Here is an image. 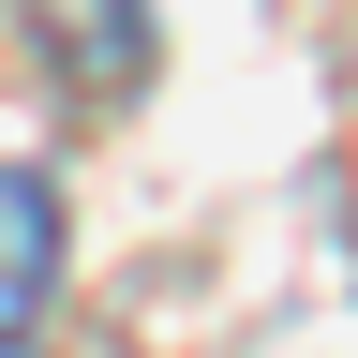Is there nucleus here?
Listing matches in <instances>:
<instances>
[{
    "label": "nucleus",
    "mask_w": 358,
    "mask_h": 358,
    "mask_svg": "<svg viewBox=\"0 0 358 358\" xmlns=\"http://www.w3.org/2000/svg\"><path fill=\"white\" fill-rule=\"evenodd\" d=\"M45 299H60V194L30 164H0V358L45 329Z\"/></svg>",
    "instance_id": "1"
}]
</instances>
